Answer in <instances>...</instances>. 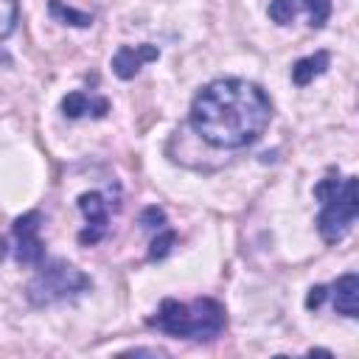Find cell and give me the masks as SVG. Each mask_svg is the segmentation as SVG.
Instances as JSON below:
<instances>
[{
    "label": "cell",
    "mask_w": 359,
    "mask_h": 359,
    "mask_svg": "<svg viewBox=\"0 0 359 359\" xmlns=\"http://www.w3.org/2000/svg\"><path fill=\"white\" fill-rule=\"evenodd\" d=\"M188 121L213 149H244L269 126L272 104L252 81L216 79L194 95Z\"/></svg>",
    "instance_id": "6da1fadb"
},
{
    "label": "cell",
    "mask_w": 359,
    "mask_h": 359,
    "mask_svg": "<svg viewBox=\"0 0 359 359\" xmlns=\"http://www.w3.org/2000/svg\"><path fill=\"white\" fill-rule=\"evenodd\" d=\"M149 325L168 334V337H177V339L202 342V339L219 337L227 325V317H224L222 303H216L210 297H196L191 303H180V300L165 297L160 303V309L149 317Z\"/></svg>",
    "instance_id": "7a4b0ae2"
},
{
    "label": "cell",
    "mask_w": 359,
    "mask_h": 359,
    "mask_svg": "<svg viewBox=\"0 0 359 359\" xmlns=\"http://www.w3.org/2000/svg\"><path fill=\"white\" fill-rule=\"evenodd\" d=\"M314 196L320 199V216H317V230L323 241L337 244L345 238L351 230L356 213H359V199H356V177H342L339 174H325L314 185Z\"/></svg>",
    "instance_id": "3957f363"
},
{
    "label": "cell",
    "mask_w": 359,
    "mask_h": 359,
    "mask_svg": "<svg viewBox=\"0 0 359 359\" xmlns=\"http://www.w3.org/2000/svg\"><path fill=\"white\" fill-rule=\"evenodd\" d=\"M93 286V280L76 269L73 264L67 261H42L39 264V272L31 278L25 294L34 306H50V303H59V300H67L73 294H81Z\"/></svg>",
    "instance_id": "277c9868"
},
{
    "label": "cell",
    "mask_w": 359,
    "mask_h": 359,
    "mask_svg": "<svg viewBox=\"0 0 359 359\" xmlns=\"http://www.w3.org/2000/svg\"><path fill=\"white\" fill-rule=\"evenodd\" d=\"M39 222H42L39 210H28V213L17 216L14 224H11V233L17 238L14 255L25 266H39L45 261V244L39 238Z\"/></svg>",
    "instance_id": "5b68a950"
},
{
    "label": "cell",
    "mask_w": 359,
    "mask_h": 359,
    "mask_svg": "<svg viewBox=\"0 0 359 359\" xmlns=\"http://www.w3.org/2000/svg\"><path fill=\"white\" fill-rule=\"evenodd\" d=\"M76 205H79V210L84 213V222H87V227L79 233V241H81L84 247H93V244H98V241L104 238V233H107V224H109V205L104 202V196H101L98 191L81 194V196L76 199Z\"/></svg>",
    "instance_id": "8992f818"
},
{
    "label": "cell",
    "mask_w": 359,
    "mask_h": 359,
    "mask_svg": "<svg viewBox=\"0 0 359 359\" xmlns=\"http://www.w3.org/2000/svg\"><path fill=\"white\" fill-rule=\"evenodd\" d=\"M160 56V50L154 48V45H121L118 48V53L112 56V73L118 76V79H123V81H129V79H135L137 76V70L146 65V62H154Z\"/></svg>",
    "instance_id": "52a82bcc"
},
{
    "label": "cell",
    "mask_w": 359,
    "mask_h": 359,
    "mask_svg": "<svg viewBox=\"0 0 359 359\" xmlns=\"http://www.w3.org/2000/svg\"><path fill=\"white\" fill-rule=\"evenodd\" d=\"M331 300H334V311L342 317L356 320L359 317V278L356 272H345L342 278H337L331 283Z\"/></svg>",
    "instance_id": "ba28073f"
},
{
    "label": "cell",
    "mask_w": 359,
    "mask_h": 359,
    "mask_svg": "<svg viewBox=\"0 0 359 359\" xmlns=\"http://www.w3.org/2000/svg\"><path fill=\"white\" fill-rule=\"evenodd\" d=\"M109 109V101L107 98H93L87 93H67L62 98V115L65 118H81V115H107Z\"/></svg>",
    "instance_id": "9c48e42d"
},
{
    "label": "cell",
    "mask_w": 359,
    "mask_h": 359,
    "mask_svg": "<svg viewBox=\"0 0 359 359\" xmlns=\"http://www.w3.org/2000/svg\"><path fill=\"white\" fill-rule=\"evenodd\" d=\"M328 65H331V56L325 50H317L311 56H303V59H297L292 65V81L297 87H306L309 81H314L317 76H323L328 70Z\"/></svg>",
    "instance_id": "30bf717a"
},
{
    "label": "cell",
    "mask_w": 359,
    "mask_h": 359,
    "mask_svg": "<svg viewBox=\"0 0 359 359\" xmlns=\"http://www.w3.org/2000/svg\"><path fill=\"white\" fill-rule=\"evenodd\" d=\"M48 11H50V17H56V20L65 22V25H76V28H87V25H93V14L76 11V8L65 6L62 0H50V3H48Z\"/></svg>",
    "instance_id": "8fae6325"
},
{
    "label": "cell",
    "mask_w": 359,
    "mask_h": 359,
    "mask_svg": "<svg viewBox=\"0 0 359 359\" xmlns=\"http://www.w3.org/2000/svg\"><path fill=\"white\" fill-rule=\"evenodd\" d=\"M294 6H303L309 11V25L323 28L325 20L331 17V0H292Z\"/></svg>",
    "instance_id": "7c38bea8"
},
{
    "label": "cell",
    "mask_w": 359,
    "mask_h": 359,
    "mask_svg": "<svg viewBox=\"0 0 359 359\" xmlns=\"http://www.w3.org/2000/svg\"><path fill=\"white\" fill-rule=\"evenodd\" d=\"M174 241H177V233H174V230H168V227L157 230V236H154V238H151V244H149V258H151V261L165 258V255L171 252Z\"/></svg>",
    "instance_id": "4fadbf2b"
},
{
    "label": "cell",
    "mask_w": 359,
    "mask_h": 359,
    "mask_svg": "<svg viewBox=\"0 0 359 359\" xmlns=\"http://www.w3.org/2000/svg\"><path fill=\"white\" fill-rule=\"evenodd\" d=\"M17 20H20L17 0H0V39L11 36V31L17 28Z\"/></svg>",
    "instance_id": "5bb4252c"
},
{
    "label": "cell",
    "mask_w": 359,
    "mask_h": 359,
    "mask_svg": "<svg viewBox=\"0 0 359 359\" xmlns=\"http://www.w3.org/2000/svg\"><path fill=\"white\" fill-rule=\"evenodd\" d=\"M269 17H272L278 25H289V22H294V17H297V6H294L292 0H272V3H269Z\"/></svg>",
    "instance_id": "9a60e30c"
},
{
    "label": "cell",
    "mask_w": 359,
    "mask_h": 359,
    "mask_svg": "<svg viewBox=\"0 0 359 359\" xmlns=\"http://www.w3.org/2000/svg\"><path fill=\"white\" fill-rule=\"evenodd\" d=\"M140 224H143L146 230H163V227H165V213H163L157 205H151V208H146V210L140 213Z\"/></svg>",
    "instance_id": "2e32d148"
},
{
    "label": "cell",
    "mask_w": 359,
    "mask_h": 359,
    "mask_svg": "<svg viewBox=\"0 0 359 359\" xmlns=\"http://www.w3.org/2000/svg\"><path fill=\"white\" fill-rule=\"evenodd\" d=\"M325 297H328V286H323V283L311 286L309 294H306V309H320Z\"/></svg>",
    "instance_id": "e0dca14e"
},
{
    "label": "cell",
    "mask_w": 359,
    "mask_h": 359,
    "mask_svg": "<svg viewBox=\"0 0 359 359\" xmlns=\"http://www.w3.org/2000/svg\"><path fill=\"white\" fill-rule=\"evenodd\" d=\"M3 255H6V241L0 238V258H3Z\"/></svg>",
    "instance_id": "ac0fdd59"
}]
</instances>
